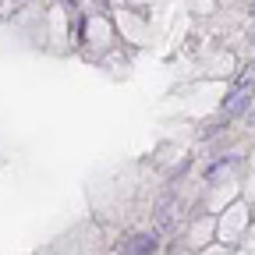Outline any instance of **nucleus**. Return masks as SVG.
I'll return each mask as SVG.
<instances>
[{
	"instance_id": "f257e3e1",
	"label": "nucleus",
	"mask_w": 255,
	"mask_h": 255,
	"mask_svg": "<svg viewBox=\"0 0 255 255\" xmlns=\"http://www.w3.org/2000/svg\"><path fill=\"white\" fill-rule=\"evenodd\" d=\"M248 110H252V89H245V85L231 89L227 100H223V114H227V117H241Z\"/></svg>"
},
{
	"instance_id": "f03ea898",
	"label": "nucleus",
	"mask_w": 255,
	"mask_h": 255,
	"mask_svg": "<svg viewBox=\"0 0 255 255\" xmlns=\"http://www.w3.org/2000/svg\"><path fill=\"white\" fill-rule=\"evenodd\" d=\"M156 252V238L152 234H131L121 245V255H152Z\"/></svg>"
},
{
	"instance_id": "7ed1b4c3",
	"label": "nucleus",
	"mask_w": 255,
	"mask_h": 255,
	"mask_svg": "<svg viewBox=\"0 0 255 255\" xmlns=\"http://www.w3.org/2000/svg\"><path fill=\"white\" fill-rule=\"evenodd\" d=\"M156 220H159V227H163V231H170L174 223H177V199H174V195L159 199V206H156Z\"/></svg>"
},
{
	"instance_id": "20e7f679",
	"label": "nucleus",
	"mask_w": 255,
	"mask_h": 255,
	"mask_svg": "<svg viewBox=\"0 0 255 255\" xmlns=\"http://www.w3.org/2000/svg\"><path fill=\"white\" fill-rule=\"evenodd\" d=\"M234 167H238V156H220L216 163H209V167H206V181H220L223 174H231Z\"/></svg>"
},
{
	"instance_id": "39448f33",
	"label": "nucleus",
	"mask_w": 255,
	"mask_h": 255,
	"mask_svg": "<svg viewBox=\"0 0 255 255\" xmlns=\"http://www.w3.org/2000/svg\"><path fill=\"white\" fill-rule=\"evenodd\" d=\"M238 85H245V89H255V60L248 64L245 71H241V82H238Z\"/></svg>"
},
{
	"instance_id": "423d86ee",
	"label": "nucleus",
	"mask_w": 255,
	"mask_h": 255,
	"mask_svg": "<svg viewBox=\"0 0 255 255\" xmlns=\"http://www.w3.org/2000/svg\"><path fill=\"white\" fill-rule=\"evenodd\" d=\"M248 121H252V124H255V107H252V110H248Z\"/></svg>"
}]
</instances>
